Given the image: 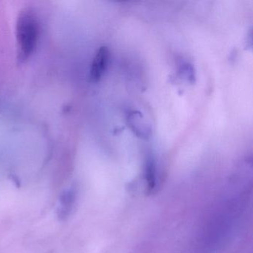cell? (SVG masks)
<instances>
[{
    "label": "cell",
    "mask_w": 253,
    "mask_h": 253,
    "mask_svg": "<svg viewBox=\"0 0 253 253\" xmlns=\"http://www.w3.org/2000/svg\"><path fill=\"white\" fill-rule=\"evenodd\" d=\"M40 37V23L36 13L30 8L20 11L16 25L19 59L28 60L36 50Z\"/></svg>",
    "instance_id": "6da1fadb"
},
{
    "label": "cell",
    "mask_w": 253,
    "mask_h": 253,
    "mask_svg": "<svg viewBox=\"0 0 253 253\" xmlns=\"http://www.w3.org/2000/svg\"><path fill=\"white\" fill-rule=\"evenodd\" d=\"M78 198L76 188L71 187L62 192L60 197V207L57 210V216L61 220H67L72 214Z\"/></svg>",
    "instance_id": "3957f363"
},
{
    "label": "cell",
    "mask_w": 253,
    "mask_h": 253,
    "mask_svg": "<svg viewBox=\"0 0 253 253\" xmlns=\"http://www.w3.org/2000/svg\"><path fill=\"white\" fill-rule=\"evenodd\" d=\"M109 59V51L107 47H100L95 53L90 69V79L92 82L100 81L107 69Z\"/></svg>",
    "instance_id": "7a4b0ae2"
}]
</instances>
